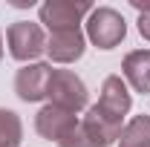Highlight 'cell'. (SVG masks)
<instances>
[{"instance_id": "obj_2", "label": "cell", "mask_w": 150, "mask_h": 147, "mask_svg": "<svg viewBox=\"0 0 150 147\" xmlns=\"http://www.w3.org/2000/svg\"><path fill=\"white\" fill-rule=\"evenodd\" d=\"M46 98H49V104H52V107L69 110V112H75V115H78L81 110H87V104H90L87 84H84L72 69H52Z\"/></svg>"}, {"instance_id": "obj_4", "label": "cell", "mask_w": 150, "mask_h": 147, "mask_svg": "<svg viewBox=\"0 0 150 147\" xmlns=\"http://www.w3.org/2000/svg\"><path fill=\"white\" fill-rule=\"evenodd\" d=\"M87 37L98 49H115L127 37V20L110 6H98L87 18Z\"/></svg>"}, {"instance_id": "obj_13", "label": "cell", "mask_w": 150, "mask_h": 147, "mask_svg": "<svg viewBox=\"0 0 150 147\" xmlns=\"http://www.w3.org/2000/svg\"><path fill=\"white\" fill-rule=\"evenodd\" d=\"M130 6L139 12V35L150 40V0H130Z\"/></svg>"}, {"instance_id": "obj_5", "label": "cell", "mask_w": 150, "mask_h": 147, "mask_svg": "<svg viewBox=\"0 0 150 147\" xmlns=\"http://www.w3.org/2000/svg\"><path fill=\"white\" fill-rule=\"evenodd\" d=\"M95 6L90 0H46L40 6V23L58 32V29H78V23L84 18H90Z\"/></svg>"}, {"instance_id": "obj_11", "label": "cell", "mask_w": 150, "mask_h": 147, "mask_svg": "<svg viewBox=\"0 0 150 147\" xmlns=\"http://www.w3.org/2000/svg\"><path fill=\"white\" fill-rule=\"evenodd\" d=\"M118 147H150V115L130 118L118 136Z\"/></svg>"}, {"instance_id": "obj_12", "label": "cell", "mask_w": 150, "mask_h": 147, "mask_svg": "<svg viewBox=\"0 0 150 147\" xmlns=\"http://www.w3.org/2000/svg\"><path fill=\"white\" fill-rule=\"evenodd\" d=\"M23 141V121L18 112L0 107V147H20Z\"/></svg>"}, {"instance_id": "obj_10", "label": "cell", "mask_w": 150, "mask_h": 147, "mask_svg": "<svg viewBox=\"0 0 150 147\" xmlns=\"http://www.w3.org/2000/svg\"><path fill=\"white\" fill-rule=\"evenodd\" d=\"M110 144L112 141L107 139V133L98 127V124H93L87 115L78 118L75 127L58 141V147H110Z\"/></svg>"}, {"instance_id": "obj_15", "label": "cell", "mask_w": 150, "mask_h": 147, "mask_svg": "<svg viewBox=\"0 0 150 147\" xmlns=\"http://www.w3.org/2000/svg\"><path fill=\"white\" fill-rule=\"evenodd\" d=\"M0 58H3V35H0Z\"/></svg>"}, {"instance_id": "obj_9", "label": "cell", "mask_w": 150, "mask_h": 147, "mask_svg": "<svg viewBox=\"0 0 150 147\" xmlns=\"http://www.w3.org/2000/svg\"><path fill=\"white\" fill-rule=\"evenodd\" d=\"M121 75L136 92H150V49H133L121 61Z\"/></svg>"}, {"instance_id": "obj_1", "label": "cell", "mask_w": 150, "mask_h": 147, "mask_svg": "<svg viewBox=\"0 0 150 147\" xmlns=\"http://www.w3.org/2000/svg\"><path fill=\"white\" fill-rule=\"evenodd\" d=\"M130 107H133V98L127 90V81L121 75H107L101 84L98 104H93L87 110V118L104 130L110 141H115L124 130V115L130 112Z\"/></svg>"}, {"instance_id": "obj_14", "label": "cell", "mask_w": 150, "mask_h": 147, "mask_svg": "<svg viewBox=\"0 0 150 147\" xmlns=\"http://www.w3.org/2000/svg\"><path fill=\"white\" fill-rule=\"evenodd\" d=\"M9 6H15V9H29L32 0H9Z\"/></svg>"}, {"instance_id": "obj_7", "label": "cell", "mask_w": 150, "mask_h": 147, "mask_svg": "<svg viewBox=\"0 0 150 147\" xmlns=\"http://www.w3.org/2000/svg\"><path fill=\"white\" fill-rule=\"evenodd\" d=\"M84 46H87V35L81 32V26L58 29V32H49V37H46V55L55 64H75L84 55Z\"/></svg>"}, {"instance_id": "obj_8", "label": "cell", "mask_w": 150, "mask_h": 147, "mask_svg": "<svg viewBox=\"0 0 150 147\" xmlns=\"http://www.w3.org/2000/svg\"><path fill=\"white\" fill-rule=\"evenodd\" d=\"M75 121H78V115L69 110H61V107H52V104H46V107H40L35 115V130L40 139H46V141H61L69 130L75 127Z\"/></svg>"}, {"instance_id": "obj_6", "label": "cell", "mask_w": 150, "mask_h": 147, "mask_svg": "<svg viewBox=\"0 0 150 147\" xmlns=\"http://www.w3.org/2000/svg\"><path fill=\"white\" fill-rule=\"evenodd\" d=\"M49 78H52V66L49 64H23L15 75V95L26 104H38L46 98L49 92Z\"/></svg>"}, {"instance_id": "obj_3", "label": "cell", "mask_w": 150, "mask_h": 147, "mask_svg": "<svg viewBox=\"0 0 150 147\" xmlns=\"http://www.w3.org/2000/svg\"><path fill=\"white\" fill-rule=\"evenodd\" d=\"M6 43H9V55L20 64H38V58L46 52V35L40 23L32 20H15L6 32Z\"/></svg>"}]
</instances>
